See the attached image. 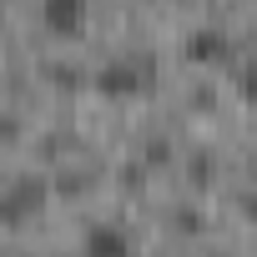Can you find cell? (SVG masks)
I'll return each mask as SVG.
<instances>
[{
  "label": "cell",
  "instance_id": "cell-1",
  "mask_svg": "<svg viewBox=\"0 0 257 257\" xmlns=\"http://www.w3.org/2000/svg\"><path fill=\"white\" fill-rule=\"evenodd\" d=\"M157 81V66H152V56L142 51H121V56H111V61H101L96 66V91H106V96H137V91H147Z\"/></svg>",
  "mask_w": 257,
  "mask_h": 257
},
{
  "label": "cell",
  "instance_id": "cell-2",
  "mask_svg": "<svg viewBox=\"0 0 257 257\" xmlns=\"http://www.w3.org/2000/svg\"><path fill=\"white\" fill-rule=\"evenodd\" d=\"M46 207V182L41 177H16L0 187V222H26Z\"/></svg>",
  "mask_w": 257,
  "mask_h": 257
},
{
  "label": "cell",
  "instance_id": "cell-3",
  "mask_svg": "<svg viewBox=\"0 0 257 257\" xmlns=\"http://www.w3.org/2000/svg\"><path fill=\"white\" fill-rule=\"evenodd\" d=\"M81 257H137V252H132L126 227L96 222V227H86V237H81Z\"/></svg>",
  "mask_w": 257,
  "mask_h": 257
},
{
  "label": "cell",
  "instance_id": "cell-4",
  "mask_svg": "<svg viewBox=\"0 0 257 257\" xmlns=\"http://www.w3.org/2000/svg\"><path fill=\"white\" fill-rule=\"evenodd\" d=\"M187 51H192L197 61H227V56H232V36H227L222 26H197V31L187 36Z\"/></svg>",
  "mask_w": 257,
  "mask_h": 257
},
{
  "label": "cell",
  "instance_id": "cell-5",
  "mask_svg": "<svg viewBox=\"0 0 257 257\" xmlns=\"http://www.w3.org/2000/svg\"><path fill=\"white\" fill-rule=\"evenodd\" d=\"M41 21H46L51 31H76V26L86 21V11L76 6V0H46V6H41Z\"/></svg>",
  "mask_w": 257,
  "mask_h": 257
}]
</instances>
